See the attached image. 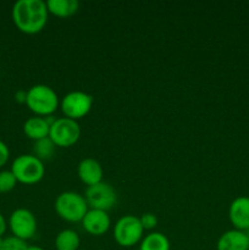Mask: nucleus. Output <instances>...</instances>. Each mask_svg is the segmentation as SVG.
<instances>
[{
	"mask_svg": "<svg viewBox=\"0 0 249 250\" xmlns=\"http://www.w3.org/2000/svg\"><path fill=\"white\" fill-rule=\"evenodd\" d=\"M12 21L19 31L37 34L48 23L49 11L43 0H17L12 6Z\"/></svg>",
	"mask_w": 249,
	"mask_h": 250,
	"instance_id": "obj_1",
	"label": "nucleus"
},
{
	"mask_svg": "<svg viewBox=\"0 0 249 250\" xmlns=\"http://www.w3.org/2000/svg\"><path fill=\"white\" fill-rule=\"evenodd\" d=\"M26 105L36 116L49 117L58 110L60 99L55 90L46 84L32 85L27 90Z\"/></svg>",
	"mask_w": 249,
	"mask_h": 250,
	"instance_id": "obj_2",
	"label": "nucleus"
},
{
	"mask_svg": "<svg viewBox=\"0 0 249 250\" xmlns=\"http://www.w3.org/2000/svg\"><path fill=\"white\" fill-rule=\"evenodd\" d=\"M55 211L63 221L67 222H81L85 216L89 207L87 204L84 195L77 192L67 190L58 195L55 199Z\"/></svg>",
	"mask_w": 249,
	"mask_h": 250,
	"instance_id": "obj_3",
	"label": "nucleus"
},
{
	"mask_svg": "<svg viewBox=\"0 0 249 250\" xmlns=\"http://www.w3.org/2000/svg\"><path fill=\"white\" fill-rule=\"evenodd\" d=\"M11 172L17 182L23 185H36L41 182L45 173V166L33 154H22L17 156L11 165Z\"/></svg>",
	"mask_w": 249,
	"mask_h": 250,
	"instance_id": "obj_4",
	"label": "nucleus"
},
{
	"mask_svg": "<svg viewBox=\"0 0 249 250\" xmlns=\"http://www.w3.org/2000/svg\"><path fill=\"white\" fill-rule=\"evenodd\" d=\"M112 233L115 242L120 247L132 248L136 244L141 243L144 237V229L139 221V217L134 215H124L117 220Z\"/></svg>",
	"mask_w": 249,
	"mask_h": 250,
	"instance_id": "obj_5",
	"label": "nucleus"
},
{
	"mask_svg": "<svg viewBox=\"0 0 249 250\" xmlns=\"http://www.w3.org/2000/svg\"><path fill=\"white\" fill-rule=\"evenodd\" d=\"M80 137L81 127L75 120L63 116L55 119L50 125L49 138L59 148H70V146H75Z\"/></svg>",
	"mask_w": 249,
	"mask_h": 250,
	"instance_id": "obj_6",
	"label": "nucleus"
},
{
	"mask_svg": "<svg viewBox=\"0 0 249 250\" xmlns=\"http://www.w3.org/2000/svg\"><path fill=\"white\" fill-rule=\"evenodd\" d=\"M93 106V97L82 90H72L60 100V107L63 116L78 121L87 116Z\"/></svg>",
	"mask_w": 249,
	"mask_h": 250,
	"instance_id": "obj_7",
	"label": "nucleus"
},
{
	"mask_svg": "<svg viewBox=\"0 0 249 250\" xmlns=\"http://www.w3.org/2000/svg\"><path fill=\"white\" fill-rule=\"evenodd\" d=\"M10 231L12 236L27 242L33 238L37 233V219L33 212L24 208L14 210L9 219Z\"/></svg>",
	"mask_w": 249,
	"mask_h": 250,
	"instance_id": "obj_8",
	"label": "nucleus"
},
{
	"mask_svg": "<svg viewBox=\"0 0 249 250\" xmlns=\"http://www.w3.org/2000/svg\"><path fill=\"white\" fill-rule=\"evenodd\" d=\"M84 198L90 209L103 210L106 212L112 209L117 203L116 190L107 182H100L98 185L87 187Z\"/></svg>",
	"mask_w": 249,
	"mask_h": 250,
	"instance_id": "obj_9",
	"label": "nucleus"
},
{
	"mask_svg": "<svg viewBox=\"0 0 249 250\" xmlns=\"http://www.w3.org/2000/svg\"><path fill=\"white\" fill-rule=\"evenodd\" d=\"M81 224L83 229L90 236H103L109 231L111 226V219L106 211L89 209Z\"/></svg>",
	"mask_w": 249,
	"mask_h": 250,
	"instance_id": "obj_10",
	"label": "nucleus"
},
{
	"mask_svg": "<svg viewBox=\"0 0 249 250\" xmlns=\"http://www.w3.org/2000/svg\"><path fill=\"white\" fill-rule=\"evenodd\" d=\"M228 217L234 229H249V197L236 198L229 205Z\"/></svg>",
	"mask_w": 249,
	"mask_h": 250,
	"instance_id": "obj_11",
	"label": "nucleus"
},
{
	"mask_svg": "<svg viewBox=\"0 0 249 250\" xmlns=\"http://www.w3.org/2000/svg\"><path fill=\"white\" fill-rule=\"evenodd\" d=\"M77 173L80 180L85 186L90 187V186L103 182L104 170H103V166L100 165L98 160L93 158H85L78 164Z\"/></svg>",
	"mask_w": 249,
	"mask_h": 250,
	"instance_id": "obj_12",
	"label": "nucleus"
},
{
	"mask_svg": "<svg viewBox=\"0 0 249 250\" xmlns=\"http://www.w3.org/2000/svg\"><path fill=\"white\" fill-rule=\"evenodd\" d=\"M50 117V116H49ZM49 117L33 116L29 117L23 124V133L32 141L37 142L49 137L50 125L55 119L50 120Z\"/></svg>",
	"mask_w": 249,
	"mask_h": 250,
	"instance_id": "obj_13",
	"label": "nucleus"
},
{
	"mask_svg": "<svg viewBox=\"0 0 249 250\" xmlns=\"http://www.w3.org/2000/svg\"><path fill=\"white\" fill-rule=\"evenodd\" d=\"M249 238L246 232L239 229H229L220 236L216 250H248Z\"/></svg>",
	"mask_w": 249,
	"mask_h": 250,
	"instance_id": "obj_14",
	"label": "nucleus"
},
{
	"mask_svg": "<svg viewBox=\"0 0 249 250\" xmlns=\"http://www.w3.org/2000/svg\"><path fill=\"white\" fill-rule=\"evenodd\" d=\"M49 14L60 19L73 16L80 9L78 0H48L46 1Z\"/></svg>",
	"mask_w": 249,
	"mask_h": 250,
	"instance_id": "obj_15",
	"label": "nucleus"
},
{
	"mask_svg": "<svg viewBox=\"0 0 249 250\" xmlns=\"http://www.w3.org/2000/svg\"><path fill=\"white\" fill-rule=\"evenodd\" d=\"M81 247L80 234L75 229H66L59 232L55 238L56 250H78Z\"/></svg>",
	"mask_w": 249,
	"mask_h": 250,
	"instance_id": "obj_16",
	"label": "nucleus"
},
{
	"mask_svg": "<svg viewBox=\"0 0 249 250\" xmlns=\"http://www.w3.org/2000/svg\"><path fill=\"white\" fill-rule=\"evenodd\" d=\"M138 250H170V241L161 232H150L143 237Z\"/></svg>",
	"mask_w": 249,
	"mask_h": 250,
	"instance_id": "obj_17",
	"label": "nucleus"
},
{
	"mask_svg": "<svg viewBox=\"0 0 249 250\" xmlns=\"http://www.w3.org/2000/svg\"><path fill=\"white\" fill-rule=\"evenodd\" d=\"M56 146L53 143L49 137L41 139V141L34 142L33 146V155L37 156L39 160H50L55 153Z\"/></svg>",
	"mask_w": 249,
	"mask_h": 250,
	"instance_id": "obj_18",
	"label": "nucleus"
},
{
	"mask_svg": "<svg viewBox=\"0 0 249 250\" xmlns=\"http://www.w3.org/2000/svg\"><path fill=\"white\" fill-rule=\"evenodd\" d=\"M17 180L11 170L0 171V193H7L14 189L17 185Z\"/></svg>",
	"mask_w": 249,
	"mask_h": 250,
	"instance_id": "obj_19",
	"label": "nucleus"
},
{
	"mask_svg": "<svg viewBox=\"0 0 249 250\" xmlns=\"http://www.w3.org/2000/svg\"><path fill=\"white\" fill-rule=\"evenodd\" d=\"M27 248H28L27 242L16 238L14 236L4 238L2 244L0 246V250H27Z\"/></svg>",
	"mask_w": 249,
	"mask_h": 250,
	"instance_id": "obj_20",
	"label": "nucleus"
},
{
	"mask_svg": "<svg viewBox=\"0 0 249 250\" xmlns=\"http://www.w3.org/2000/svg\"><path fill=\"white\" fill-rule=\"evenodd\" d=\"M139 221H141L144 231L145 229H154L158 226V217H156V215L151 214V212H145V214L142 215L139 217Z\"/></svg>",
	"mask_w": 249,
	"mask_h": 250,
	"instance_id": "obj_21",
	"label": "nucleus"
},
{
	"mask_svg": "<svg viewBox=\"0 0 249 250\" xmlns=\"http://www.w3.org/2000/svg\"><path fill=\"white\" fill-rule=\"evenodd\" d=\"M10 158V149L6 146V143L2 141H0V168L7 163Z\"/></svg>",
	"mask_w": 249,
	"mask_h": 250,
	"instance_id": "obj_22",
	"label": "nucleus"
},
{
	"mask_svg": "<svg viewBox=\"0 0 249 250\" xmlns=\"http://www.w3.org/2000/svg\"><path fill=\"white\" fill-rule=\"evenodd\" d=\"M6 229H7V222L6 220H5L4 215L0 212V237H2V234L6 232Z\"/></svg>",
	"mask_w": 249,
	"mask_h": 250,
	"instance_id": "obj_23",
	"label": "nucleus"
},
{
	"mask_svg": "<svg viewBox=\"0 0 249 250\" xmlns=\"http://www.w3.org/2000/svg\"><path fill=\"white\" fill-rule=\"evenodd\" d=\"M16 100L19 103H24L26 104V99H27V92H24V90H20V92L16 93Z\"/></svg>",
	"mask_w": 249,
	"mask_h": 250,
	"instance_id": "obj_24",
	"label": "nucleus"
},
{
	"mask_svg": "<svg viewBox=\"0 0 249 250\" xmlns=\"http://www.w3.org/2000/svg\"><path fill=\"white\" fill-rule=\"evenodd\" d=\"M27 250H44L42 247H38V246H28V248Z\"/></svg>",
	"mask_w": 249,
	"mask_h": 250,
	"instance_id": "obj_25",
	"label": "nucleus"
},
{
	"mask_svg": "<svg viewBox=\"0 0 249 250\" xmlns=\"http://www.w3.org/2000/svg\"><path fill=\"white\" fill-rule=\"evenodd\" d=\"M2 241H4V238H2V237H0V246L2 244Z\"/></svg>",
	"mask_w": 249,
	"mask_h": 250,
	"instance_id": "obj_26",
	"label": "nucleus"
},
{
	"mask_svg": "<svg viewBox=\"0 0 249 250\" xmlns=\"http://www.w3.org/2000/svg\"><path fill=\"white\" fill-rule=\"evenodd\" d=\"M248 250H249V246H248Z\"/></svg>",
	"mask_w": 249,
	"mask_h": 250,
	"instance_id": "obj_27",
	"label": "nucleus"
}]
</instances>
